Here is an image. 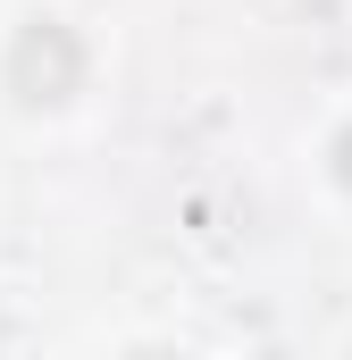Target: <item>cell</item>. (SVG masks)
<instances>
[{"label": "cell", "mask_w": 352, "mask_h": 360, "mask_svg": "<svg viewBox=\"0 0 352 360\" xmlns=\"http://www.w3.org/2000/svg\"><path fill=\"white\" fill-rule=\"evenodd\" d=\"M76 84H84V42H76L68 25L34 17V25L8 42V92H17L25 109H59Z\"/></svg>", "instance_id": "obj_1"}, {"label": "cell", "mask_w": 352, "mask_h": 360, "mask_svg": "<svg viewBox=\"0 0 352 360\" xmlns=\"http://www.w3.org/2000/svg\"><path fill=\"white\" fill-rule=\"evenodd\" d=\"M336 184H344V193H352V126H344V134H336Z\"/></svg>", "instance_id": "obj_2"}]
</instances>
